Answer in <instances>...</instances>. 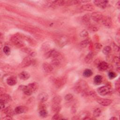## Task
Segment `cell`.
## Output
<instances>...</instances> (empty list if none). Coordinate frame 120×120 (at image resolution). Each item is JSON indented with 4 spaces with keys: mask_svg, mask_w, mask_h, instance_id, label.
<instances>
[{
    "mask_svg": "<svg viewBox=\"0 0 120 120\" xmlns=\"http://www.w3.org/2000/svg\"><path fill=\"white\" fill-rule=\"evenodd\" d=\"M101 114V111L98 108H96L94 110L93 113V116L95 117H99L100 116Z\"/></svg>",
    "mask_w": 120,
    "mask_h": 120,
    "instance_id": "d6a6232c",
    "label": "cell"
},
{
    "mask_svg": "<svg viewBox=\"0 0 120 120\" xmlns=\"http://www.w3.org/2000/svg\"><path fill=\"white\" fill-rule=\"evenodd\" d=\"M93 3L96 6L99 7L101 8H105L108 4V1L107 0H94Z\"/></svg>",
    "mask_w": 120,
    "mask_h": 120,
    "instance_id": "ba28073f",
    "label": "cell"
},
{
    "mask_svg": "<svg viewBox=\"0 0 120 120\" xmlns=\"http://www.w3.org/2000/svg\"><path fill=\"white\" fill-rule=\"evenodd\" d=\"M64 98H65V99L66 101H69L73 99V95L72 94H70V93H69V94H67V95L65 96Z\"/></svg>",
    "mask_w": 120,
    "mask_h": 120,
    "instance_id": "74e56055",
    "label": "cell"
},
{
    "mask_svg": "<svg viewBox=\"0 0 120 120\" xmlns=\"http://www.w3.org/2000/svg\"><path fill=\"white\" fill-rule=\"evenodd\" d=\"M39 116L42 118H46L48 115V112L46 109L39 110Z\"/></svg>",
    "mask_w": 120,
    "mask_h": 120,
    "instance_id": "83f0119b",
    "label": "cell"
},
{
    "mask_svg": "<svg viewBox=\"0 0 120 120\" xmlns=\"http://www.w3.org/2000/svg\"><path fill=\"white\" fill-rule=\"evenodd\" d=\"M116 76V74L112 71H110L108 73V77L110 79H113Z\"/></svg>",
    "mask_w": 120,
    "mask_h": 120,
    "instance_id": "f35d334b",
    "label": "cell"
},
{
    "mask_svg": "<svg viewBox=\"0 0 120 120\" xmlns=\"http://www.w3.org/2000/svg\"><path fill=\"white\" fill-rule=\"evenodd\" d=\"M94 54L92 52H89L85 57L84 58V61L86 63L89 64L91 62V61L93 60V59L94 58Z\"/></svg>",
    "mask_w": 120,
    "mask_h": 120,
    "instance_id": "7402d4cb",
    "label": "cell"
},
{
    "mask_svg": "<svg viewBox=\"0 0 120 120\" xmlns=\"http://www.w3.org/2000/svg\"><path fill=\"white\" fill-rule=\"evenodd\" d=\"M95 48L97 49H100L102 46V45H101L99 43H96L95 44Z\"/></svg>",
    "mask_w": 120,
    "mask_h": 120,
    "instance_id": "7bdbcfd3",
    "label": "cell"
},
{
    "mask_svg": "<svg viewBox=\"0 0 120 120\" xmlns=\"http://www.w3.org/2000/svg\"><path fill=\"white\" fill-rule=\"evenodd\" d=\"M5 104V103L4 102H3L2 101L0 100V106L1 110H4V109Z\"/></svg>",
    "mask_w": 120,
    "mask_h": 120,
    "instance_id": "b9f144b4",
    "label": "cell"
},
{
    "mask_svg": "<svg viewBox=\"0 0 120 120\" xmlns=\"http://www.w3.org/2000/svg\"><path fill=\"white\" fill-rule=\"evenodd\" d=\"M90 43V40L85 39V40H83L80 42V45L82 48H85V47H86L89 45Z\"/></svg>",
    "mask_w": 120,
    "mask_h": 120,
    "instance_id": "f546056e",
    "label": "cell"
},
{
    "mask_svg": "<svg viewBox=\"0 0 120 120\" xmlns=\"http://www.w3.org/2000/svg\"><path fill=\"white\" fill-rule=\"evenodd\" d=\"M28 110V108L24 106H17L15 109V112L16 114H21L26 112Z\"/></svg>",
    "mask_w": 120,
    "mask_h": 120,
    "instance_id": "4fadbf2b",
    "label": "cell"
},
{
    "mask_svg": "<svg viewBox=\"0 0 120 120\" xmlns=\"http://www.w3.org/2000/svg\"><path fill=\"white\" fill-rule=\"evenodd\" d=\"M30 77V74L25 71H22L19 74V77L22 80H27Z\"/></svg>",
    "mask_w": 120,
    "mask_h": 120,
    "instance_id": "d6986e66",
    "label": "cell"
},
{
    "mask_svg": "<svg viewBox=\"0 0 120 120\" xmlns=\"http://www.w3.org/2000/svg\"><path fill=\"white\" fill-rule=\"evenodd\" d=\"M113 61L117 66V70H118V72H119V71H120V64L119 58L117 56L114 57L113 58Z\"/></svg>",
    "mask_w": 120,
    "mask_h": 120,
    "instance_id": "1f68e13d",
    "label": "cell"
},
{
    "mask_svg": "<svg viewBox=\"0 0 120 120\" xmlns=\"http://www.w3.org/2000/svg\"><path fill=\"white\" fill-rule=\"evenodd\" d=\"M88 84L87 82L83 80H80L76 83L74 86V90L77 93L84 92L87 90Z\"/></svg>",
    "mask_w": 120,
    "mask_h": 120,
    "instance_id": "6da1fadb",
    "label": "cell"
},
{
    "mask_svg": "<svg viewBox=\"0 0 120 120\" xmlns=\"http://www.w3.org/2000/svg\"><path fill=\"white\" fill-rule=\"evenodd\" d=\"M43 70L46 73H50L53 70V66L48 63H44L42 65Z\"/></svg>",
    "mask_w": 120,
    "mask_h": 120,
    "instance_id": "e0dca14e",
    "label": "cell"
},
{
    "mask_svg": "<svg viewBox=\"0 0 120 120\" xmlns=\"http://www.w3.org/2000/svg\"><path fill=\"white\" fill-rule=\"evenodd\" d=\"M91 16L89 14L84 15L82 17V21L85 24H90V22Z\"/></svg>",
    "mask_w": 120,
    "mask_h": 120,
    "instance_id": "603a6c76",
    "label": "cell"
},
{
    "mask_svg": "<svg viewBox=\"0 0 120 120\" xmlns=\"http://www.w3.org/2000/svg\"><path fill=\"white\" fill-rule=\"evenodd\" d=\"M61 101V98L59 96H56L53 98L52 99L53 103H58L60 104Z\"/></svg>",
    "mask_w": 120,
    "mask_h": 120,
    "instance_id": "d590c367",
    "label": "cell"
},
{
    "mask_svg": "<svg viewBox=\"0 0 120 120\" xmlns=\"http://www.w3.org/2000/svg\"><path fill=\"white\" fill-rule=\"evenodd\" d=\"M102 22L103 24L106 27L110 28L112 26V21L111 18L109 16L104 17L102 20Z\"/></svg>",
    "mask_w": 120,
    "mask_h": 120,
    "instance_id": "30bf717a",
    "label": "cell"
},
{
    "mask_svg": "<svg viewBox=\"0 0 120 120\" xmlns=\"http://www.w3.org/2000/svg\"><path fill=\"white\" fill-rule=\"evenodd\" d=\"M25 52H26V53H28L30 55V56H35L36 54L35 52H34V51H33L32 50H31L30 48H26V49H25Z\"/></svg>",
    "mask_w": 120,
    "mask_h": 120,
    "instance_id": "836d02e7",
    "label": "cell"
},
{
    "mask_svg": "<svg viewBox=\"0 0 120 120\" xmlns=\"http://www.w3.org/2000/svg\"><path fill=\"white\" fill-rule=\"evenodd\" d=\"M3 51L4 52V53L6 55H9L10 54L11 52V51H10V49L8 46H5L3 47Z\"/></svg>",
    "mask_w": 120,
    "mask_h": 120,
    "instance_id": "e575fe53",
    "label": "cell"
},
{
    "mask_svg": "<svg viewBox=\"0 0 120 120\" xmlns=\"http://www.w3.org/2000/svg\"><path fill=\"white\" fill-rule=\"evenodd\" d=\"M82 75L83 76L85 77H89L93 75V72L90 69H86L83 71Z\"/></svg>",
    "mask_w": 120,
    "mask_h": 120,
    "instance_id": "4316f807",
    "label": "cell"
},
{
    "mask_svg": "<svg viewBox=\"0 0 120 120\" xmlns=\"http://www.w3.org/2000/svg\"><path fill=\"white\" fill-rule=\"evenodd\" d=\"M88 35H89V33H88V31L86 30H82L80 33V36L82 38H86V37H88Z\"/></svg>",
    "mask_w": 120,
    "mask_h": 120,
    "instance_id": "8d00e7d4",
    "label": "cell"
},
{
    "mask_svg": "<svg viewBox=\"0 0 120 120\" xmlns=\"http://www.w3.org/2000/svg\"><path fill=\"white\" fill-rule=\"evenodd\" d=\"M45 57L48 58H52L53 59L58 58L60 55V53L59 52L55 50H51L47 52H46L45 54Z\"/></svg>",
    "mask_w": 120,
    "mask_h": 120,
    "instance_id": "5b68a950",
    "label": "cell"
},
{
    "mask_svg": "<svg viewBox=\"0 0 120 120\" xmlns=\"http://www.w3.org/2000/svg\"><path fill=\"white\" fill-rule=\"evenodd\" d=\"M32 63L33 60L30 57H27L23 60L21 65L22 67H26L31 65Z\"/></svg>",
    "mask_w": 120,
    "mask_h": 120,
    "instance_id": "7c38bea8",
    "label": "cell"
},
{
    "mask_svg": "<svg viewBox=\"0 0 120 120\" xmlns=\"http://www.w3.org/2000/svg\"><path fill=\"white\" fill-rule=\"evenodd\" d=\"M81 8L83 10L89 11H93L94 9V6L91 4H86L82 5L81 6Z\"/></svg>",
    "mask_w": 120,
    "mask_h": 120,
    "instance_id": "ffe728a7",
    "label": "cell"
},
{
    "mask_svg": "<svg viewBox=\"0 0 120 120\" xmlns=\"http://www.w3.org/2000/svg\"><path fill=\"white\" fill-rule=\"evenodd\" d=\"M53 83L57 88H60L62 87L66 82V79L64 77L56 78L53 80Z\"/></svg>",
    "mask_w": 120,
    "mask_h": 120,
    "instance_id": "8992f818",
    "label": "cell"
},
{
    "mask_svg": "<svg viewBox=\"0 0 120 120\" xmlns=\"http://www.w3.org/2000/svg\"><path fill=\"white\" fill-rule=\"evenodd\" d=\"M11 97L7 94H1L0 96V100L2 101L5 104L8 103L11 101Z\"/></svg>",
    "mask_w": 120,
    "mask_h": 120,
    "instance_id": "9a60e30c",
    "label": "cell"
},
{
    "mask_svg": "<svg viewBox=\"0 0 120 120\" xmlns=\"http://www.w3.org/2000/svg\"><path fill=\"white\" fill-rule=\"evenodd\" d=\"M97 68L99 70L104 71L108 68V64L105 61H100L97 63Z\"/></svg>",
    "mask_w": 120,
    "mask_h": 120,
    "instance_id": "9c48e42d",
    "label": "cell"
},
{
    "mask_svg": "<svg viewBox=\"0 0 120 120\" xmlns=\"http://www.w3.org/2000/svg\"><path fill=\"white\" fill-rule=\"evenodd\" d=\"M12 42L16 45L21 47L23 45V41L22 40V38L20 36L15 35L14 37H12L11 38Z\"/></svg>",
    "mask_w": 120,
    "mask_h": 120,
    "instance_id": "277c9868",
    "label": "cell"
},
{
    "mask_svg": "<svg viewBox=\"0 0 120 120\" xmlns=\"http://www.w3.org/2000/svg\"><path fill=\"white\" fill-rule=\"evenodd\" d=\"M3 112L6 116L9 117H12L14 115V113H15V111H13V109L10 107H8L4 109L3 110Z\"/></svg>",
    "mask_w": 120,
    "mask_h": 120,
    "instance_id": "44dd1931",
    "label": "cell"
},
{
    "mask_svg": "<svg viewBox=\"0 0 120 120\" xmlns=\"http://www.w3.org/2000/svg\"><path fill=\"white\" fill-rule=\"evenodd\" d=\"M60 115L58 113H56V114H55L53 117H52V120H59L60 119Z\"/></svg>",
    "mask_w": 120,
    "mask_h": 120,
    "instance_id": "ab89813d",
    "label": "cell"
},
{
    "mask_svg": "<svg viewBox=\"0 0 120 120\" xmlns=\"http://www.w3.org/2000/svg\"><path fill=\"white\" fill-rule=\"evenodd\" d=\"M38 98L41 102H44L47 100L48 98V95L46 93L42 92L38 94Z\"/></svg>",
    "mask_w": 120,
    "mask_h": 120,
    "instance_id": "2e32d148",
    "label": "cell"
},
{
    "mask_svg": "<svg viewBox=\"0 0 120 120\" xmlns=\"http://www.w3.org/2000/svg\"><path fill=\"white\" fill-rule=\"evenodd\" d=\"M94 83L96 85L101 84L102 82V77L100 75H97L94 78Z\"/></svg>",
    "mask_w": 120,
    "mask_h": 120,
    "instance_id": "d4e9b609",
    "label": "cell"
},
{
    "mask_svg": "<svg viewBox=\"0 0 120 120\" xmlns=\"http://www.w3.org/2000/svg\"><path fill=\"white\" fill-rule=\"evenodd\" d=\"M17 80L16 77L14 76H10L7 79V83L10 86H14L16 84Z\"/></svg>",
    "mask_w": 120,
    "mask_h": 120,
    "instance_id": "ac0fdd59",
    "label": "cell"
},
{
    "mask_svg": "<svg viewBox=\"0 0 120 120\" xmlns=\"http://www.w3.org/2000/svg\"><path fill=\"white\" fill-rule=\"evenodd\" d=\"M27 86L30 88V89L33 92L36 91V90H37V89L38 88V85L36 82H33L30 83Z\"/></svg>",
    "mask_w": 120,
    "mask_h": 120,
    "instance_id": "484cf974",
    "label": "cell"
},
{
    "mask_svg": "<svg viewBox=\"0 0 120 120\" xmlns=\"http://www.w3.org/2000/svg\"><path fill=\"white\" fill-rule=\"evenodd\" d=\"M60 60L58 59V58L53 59L51 62V65L52 66H54V67L59 66L60 65Z\"/></svg>",
    "mask_w": 120,
    "mask_h": 120,
    "instance_id": "4dcf8cb0",
    "label": "cell"
},
{
    "mask_svg": "<svg viewBox=\"0 0 120 120\" xmlns=\"http://www.w3.org/2000/svg\"><path fill=\"white\" fill-rule=\"evenodd\" d=\"M90 16L91 19H92L93 21L96 22L102 21V19L104 17L103 15L99 12H94L92 13L91 14Z\"/></svg>",
    "mask_w": 120,
    "mask_h": 120,
    "instance_id": "3957f363",
    "label": "cell"
},
{
    "mask_svg": "<svg viewBox=\"0 0 120 120\" xmlns=\"http://www.w3.org/2000/svg\"><path fill=\"white\" fill-rule=\"evenodd\" d=\"M110 120H117L118 119L115 117H112L110 119Z\"/></svg>",
    "mask_w": 120,
    "mask_h": 120,
    "instance_id": "f6af8a7d",
    "label": "cell"
},
{
    "mask_svg": "<svg viewBox=\"0 0 120 120\" xmlns=\"http://www.w3.org/2000/svg\"><path fill=\"white\" fill-rule=\"evenodd\" d=\"M97 102L102 106H107L112 104V100L107 98H98L97 100Z\"/></svg>",
    "mask_w": 120,
    "mask_h": 120,
    "instance_id": "52a82bcc",
    "label": "cell"
},
{
    "mask_svg": "<svg viewBox=\"0 0 120 120\" xmlns=\"http://www.w3.org/2000/svg\"><path fill=\"white\" fill-rule=\"evenodd\" d=\"M120 1H118L117 2V3H116V7H117V8L118 9H120Z\"/></svg>",
    "mask_w": 120,
    "mask_h": 120,
    "instance_id": "ee69618b",
    "label": "cell"
},
{
    "mask_svg": "<svg viewBox=\"0 0 120 120\" xmlns=\"http://www.w3.org/2000/svg\"><path fill=\"white\" fill-rule=\"evenodd\" d=\"M52 110L55 113H58L61 110V106L60 104L53 103L52 106Z\"/></svg>",
    "mask_w": 120,
    "mask_h": 120,
    "instance_id": "cb8c5ba5",
    "label": "cell"
},
{
    "mask_svg": "<svg viewBox=\"0 0 120 120\" xmlns=\"http://www.w3.org/2000/svg\"><path fill=\"white\" fill-rule=\"evenodd\" d=\"M56 42L60 46H63L67 43L68 39L66 37H65V36H63L57 39Z\"/></svg>",
    "mask_w": 120,
    "mask_h": 120,
    "instance_id": "5bb4252c",
    "label": "cell"
},
{
    "mask_svg": "<svg viewBox=\"0 0 120 120\" xmlns=\"http://www.w3.org/2000/svg\"><path fill=\"white\" fill-rule=\"evenodd\" d=\"M19 89L22 90L25 95L27 96H30L33 93V92L27 85H20L19 86Z\"/></svg>",
    "mask_w": 120,
    "mask_h": 120,
    "instance_id": "8fae6325",
    "label": "cell"
},
{
    "mask_svg": "<svg viewBox=\"0 0 120 120\" xmlns=\"http://www.w3.org/2000/svg\"><path fill=\"white\" fill-rule=\"evenodd\" d=\"M98 93L101 96H105L111 92V89L107 86H103L97 89Z\"/></svg>",
    "mask_w": 120,
    "mask_h": 120,
    "instance_id": "7a4b0ae2",
    "label": "cell"
},
{
    "mask_svg": "<svg viewBox=\"0 0 120 120\" xmlns=\"http://www.w3.org/2000/svg\"><path fill=\"white\" fill-rule=\"evenodd\" d=\"M90 29L91 30H92L93 31H98V28H97L96 26H93V25H90Z\"/></svg>",
    "mask_w": 120,
    "mask_h": 120,
    "instance_id": "60d3db41",
    "label": "cell"
},
{
    "mask_svg": "<svg viewBox=\"0 0 120 120\" xmlns=\"http://www.w3.org/2000/svg\"><path fill=\"white\" fill-rule=\"evenodd\" d=\"M112 50V48L110 46H106L103 49V53L105 55L109 54Z\"/></svg>",
    "mask_w": 120,
    "mask_h": 120,
    "instance_id": "f1b7e54d",
    "label": "cell"
}]
</instances>
